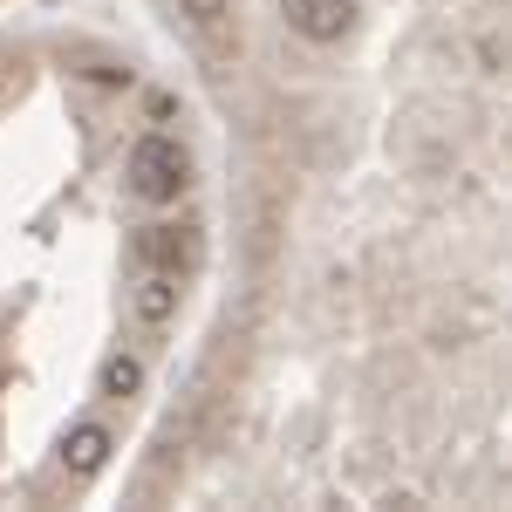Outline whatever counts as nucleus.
<instances>
[{
	"label": "nucleus",
	"mask_w": 512,
	"mask_h": 512,
	"mask_svg": "<svg viewBox=\"0 0 512 512\" xmlns=\"http://www.w3.org/2000/svg\"><path fill=\"white\" fill-rule=\"evenodd\" d=\"M192 185V158H185V144L178 137H137L130 144V192L151 198V205H171V198Z\"/></svg>",
	"instance_id": "1"
},
{
	"label": "nucleus",
	"mask_w": 512,
	"mask_h": 512,
	"mask_svg": "<svg viewBox=\"0 0 512 512\" xmlns=\"http://www.w3.org/2000/svg\"><path fill=\"white\" fill-rule=\"evenodd\" d=\"M280 14H287V28L308 41H342L355 28V0H280Z\"/></svg>",
	"instance_id": "2"
},
{
	"label": "nucleus",
	"mask_w": 512,
	"mask_h": 512,
	"mask_svg": "<svg viewBox=\"0 0 512 512\" xmlns=\"http://www.w3.org/2000/svg\"><path fill=\"white\" fill-rule=\"evenodd\" d=\"M130 308H137V321H144V328H164V321L178 315V274H164V267H151V274L137 280Z\"/></svg>",
	"instance_id": "3"
},
{
	"label": "nucleus",
	"mask_w": 512,
	"mask_h": 512,
	"mask_svg": "<svg viewBox=\"0 0 512 512\" xmlns=\"http://www.w3.org/2000/svg\"><path fill=\"white\" fill-rule=\"evenodd\" d=\"M185 253H192V239L178 233V226H144V233H137V260H144V267L178 274V267H185Z\"/></svg>",
	"instance_id": "4"
},
{
	"label": "nucleus",
	"mask_w": 512,
	"mask_h": 512,
	"mask_svg": "<svg viewBox=\"0 0 512 512\" xmlns=\"http://www.w3.org/2000/svg\"><path fill=\"white\" fill-rule=\"evenodd\" d=\"M103 458H110V431L103 424H76L69 444H62V465L76 478H89V472H103Z\"/></svg>",
	"instance_id": "5"
},
{
	"label": "nucleus",
	"mask_w": 512,
	"mask_h": 512,
	"mask_svg": "<svg viewBox=\"0 0 512 512\" xmlns=\"http://www.w3.org/2000/svg\"><path fill=\"white\" fill-rule=\"evenodd\" d=\"M144 390V362L137 355H110L103 369H96V396H110V403H123V396Z\"/></svg>",
	"instance_id": "6"
},
{
	"label": "nucleus",
	"mask_w": 512,
	"mask_h": 512,
	"mask_svg": "<svg viewBox=\"0 0 512 512\" xmlns=\"http://www.w3.org/2000/svg\"><path fill=\"white\" fill-rule=\"evenodd\" d=\"M185 21H192L212 48H226V0H185Z\"/></svg>",
	"instance_id": "7"
}]
</instances>
